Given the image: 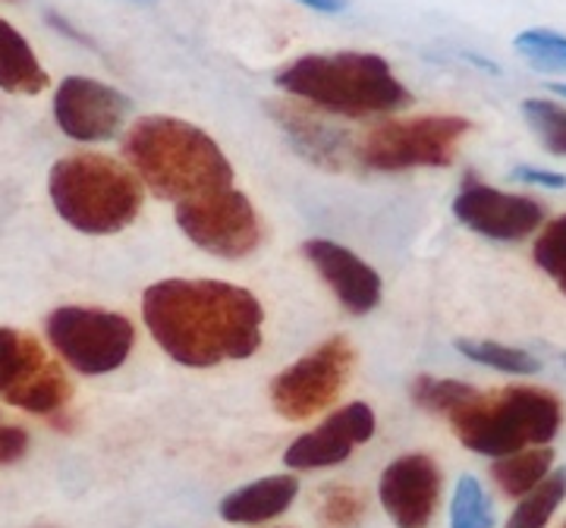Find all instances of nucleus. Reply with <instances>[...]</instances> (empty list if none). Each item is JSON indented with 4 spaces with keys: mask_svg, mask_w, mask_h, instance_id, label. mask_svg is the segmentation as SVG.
<instances>
[{
    "mask_svg": "<svg viewBox=\"0 0 566 528\" xmlns=\"http://www.w3.org/2000/svg\"><path fill=\"white\" fill-rule=\"evenodd\" d=\"M142 321L174 362L214 368L262 346L264 308L243 286L174 277L145 289Z\"/></svg>",
    "mask_w": 566,
    "mask_h": 528,
    "instance_id": "obj_1",
    "label": "nucleus"
},
{
    "mask_svg": "<svg viewBox=\"0 0 566 528\" xmlns=\"http://www.w3.org/2000/svg\"><path fill=\"white\" fill-rule=\"evenodd\" d=\"M123 155L158 199L182 202L233 183V167L205 129L177 117H142L123 139Z\"/></svg>",
    "mask_w": 566,
    "mask_h": 528,
    "instance_id": "obj_2",
    "label": "nucleus"
},
{
    "mask_svg": "<svg viewBox=\"0 0 566 528\" xmlns=\"http://www.w3.org/2000/svg\"><path fill=\"white\" fill-rule=\"evenodd\" d=\"M274 82L296 102L349 120L394 114L412 104V95L394 76L390 63L365 51L305 54L300 61L286 63Z\"/></svg>",
    "mask_w": 566,
    "mask_h": 528,
    "instance_id": "obj_3",
    "label": "nucleus"
},
{
    "mask_svg": "<svg viewBox=\"0 0 566 528\" xmlns=\"http://www.w3.org/2000/svg\"><path fill=\"white\" fill-rule=\"evenodd\" d=\"M48 192L63 221L88 236L120 233L139 218L145 202L139 177L98 151L61 158L48 173Z\"/></svg>",
    "mask_w": 566,
    "mask_h": 528,
    "instance_id": "obj_4",
    "label": "nucleus"
},
{
    "mask_svg": "<svg viewBox=\"0 0 566 528\" xmlns=\"http://www.w3.org/2000/svg\"><path fill=\"white\" fill-rule=\"evenodd\" d=\"M447 419L463 447L497 460L551 444L564 425V403L542 387H504L494 393L475 390Z\"/></svg>",
    "mask_w": 566,
    "mask_h": 528,
    "instance_id": "obj_5",
    "label": "nucleus"
},
{
    "mask_svg": "<svg viewBox=\"0 0 566 528\" xmlns=\"http://www.w3.org/2000/svg\"><path fill=\"white\" fill-rule=\"evenodd\" d=\"M472 133V123L453 114H428L378 123L356 145V161L365 170L400 173L416 167H450L457 145Z\"/></svg>",
    "mask_w": 566,
    "mask_h": 528,
    "instance_id": "obj_6",
    "label": "nucleus"
},
{
    "mask_svg": "<svg viewBox=\"0 0 566 528\" xmlns=\"http://www.w3.org/2000/svg\"><path fill=\"white\" fill-rule=\"evenodd\" d=\"M48 340L80 374H107L129 359L136 327L117 311L95 305H61L48 315Z\"/></svg>",
    "mask_w": 566,
    "mask_h": 528,
    "instance_id": "obj_7",
    "label": "nucleus"
},
{
    "mask_svg": "<svg viewBox=\"0 0 566 528\" xmlns=\"http://www.w3.org/2000/svg\"><path fill=\"white\" fill-rule=\"evenodd\" d=\"M356 368V346L331 337L271 381V406L286 422H305L337 403Z\"/></svg>",
    "mask_w": 566,
    "mask_h": 528,
    "instance_id": "obj_8",
    "label": "nucleus"
},
{
    "mask_svg": "<svg viewBox=\"0 0 566 528\" xmlns=\"http://www.w3.org/2000/svg\"><path fill=\"white\" fill-rule=\"evenodd\" d=\"M73 387L44 346L17 327H0V400L35 415H61Z\"/></svg>",
    "mask_w": 566,
    "mask_h": 528,
    "instance_id": "obj_9",
    "label": "nucleus"
},
{
    "mask_svg": "<svg viewBox=\"0 0 566 528\" xmlns=\"http://www.w3.org/2000/svg\"><path fill=\"white\" fill-rule=\"evenodd\" d=\"M177 226L192 243L218 258H245L262 243V224L252 202L233 186L177 202Z\"/></svg>",
    "mask_w": 566,
    "mask_h": 528,
    "instance_id": "obj_10",
    "label": "nucleus"
},
{
    "mask_svg": "<svg viewBox=\"0 0 566 528\" xmlns=\"http://www.w3.org/2000/svg\"><path fill=\"white\" fill-rule=\"evenodd\" d=\"M453 214L472 233L497 243H520L545 224V204L528 196H513L479 183L472 173L465 177L460 196L453 199Z\"/></svg>",
    "mask_w": 566,
    "mask_h": 528,
    "instance_id": "obj_11",
    "label": "nucleus"
},
{
    "mask_svg": "<svg viewBox=\"0 0 566 528\" xmlns=\"http://www.w3.org/2000/svg\"><path fill=\"white\" fill-rule=\"evenodd\" d=\"M129 98L88 76H66L54 95V120L76 142H104L120 133Z\"/></svg>",
    "mask_w": 566,
    "mask_h": 528,
    "instance_id": "obj_12",
    "label": "nucleus"
},
{
    "mask_svg": "<svg viewBox=\"0 0 566 528\" xmlns=\"http://www.w3.org/2000/svg\"><path fill=\"white\" fill-rule=\"evenodd\" d=\"M441 468L424 453H406L385 468L378 497L397 528H428L441 504Z\"/></svg>",
    "mask_w": 566,
    "mask_h": 528,
    "instance_id": "obj_13",
    "label": "nucleus"
},
{
    "mask_svg": "<svg viewBox=\"0 0 566 528\" xmlns=\"http://www.w3.org/2000/svg\"><path fill=\"white\" fill-rule=\"evenodd\" d=\"M371 434H375V412H371V406L349 403V406L337 409L331 419H324L315 431L296 437L283 453V463L296 468V472L340 466L359 444L371 441Z\"/></svg>",
    "mask_w": 566,
    "mask_h": 528,
    "instance_id": "obj_14",
    "label": "nucleus"
},
{
    "mask_svg": "<svg viewBox=\"0 0 566 528\" xmlns=\"http://www.w3.org/2000/svg\"><path fill=\"white\" fill-rule=\"evenodd\" d=\"M303 255L322 274L324 284L334 289V296L349 315H368L371 308H378L381 277L356 252L334 240H308L303 245Z\"/></svg>",
    "mask_w": 566,
    "mask_h": 528,
    "instance_id": "obj_15",
    "label": "nucleus"
},
{
    "mask_svg": "<svg viewBox=\"0 0 566 528\" xmlns=\"http://www.w3.org/2000/svg\"><path fill=\"white\" fill-rule=\"evenodd\" d=\"M274 120L283 129L290 145L305 161L318 163L324 170H349L356 161V145L346 129H337L315 114L312 104H268Z\"/></svg>",
    "mask_w": 566,
    "mask_h": 528,
    "instance_id": "obj_16",
    "label": "nucleus"
},
{
    "mask_svg": "<svg viewBox=\"0 0 566 528\" xmlns=\"http://www.w3.org/2000/svg\"><path fill=\"white\" fill-rule=\"evenodd\" d=\"M300 482L293 475H268L221 500V519L233 526H262L293 507Z\"/></svg>",
    "mask_w": 566,
    "mask_h": 528,
    "instance_id": "obj_17",
    "label": "nucleus"
},
{
    "mask_svg": "<svg viewBox=\"0 0 566 528\" xmlns=\"http://www.w3.org/2000/svg\"><path fill=\"white\" fill-rule=\"evenodd\" d=\"M48 82L32 44L0 17V88L10 95H41Z\"/></svg>",
    "mask_w": 566,
    "mask_h": 528,
    "instance_id": "obj_18",
    "label": "nucleus"
},
{
    "mask_svg": "<svg viewBox=\"0 0 566 528\" xmlns=\"http://www.w3.org/2000/svg\"><path fill=\"white\" fill-rule=\"evenodd\" d=\"M554 466V450L551 447H528L510 456H497L491 466V478L506 497H523L535 488Z\"/></svg>",
    "mask_w": 566,
    "mask_h": 528,
    "instance_id": "obj_19",
    "label": "nucleus"
},
{
    "mask_svg": "<svg viewBox=\"0 0 566 528\" xmlns=\"http://www.w3.org/2000/svg\"><path fill=\"white\" fill-rule=\"evenodd\" d=\"M566 497V468L547 472L545 478L520 497V507L513 509L506 528H545Z\"/></svg>",
    "mask_w": 566,
    "mask_h": 528,
    "instance_id": "obj_20",
    "label": "nucleus"
},
{
    "mask_svg": "<svg viewBox=\"0 0 566 528\" xmlns=\"http://www.w3.org/2000/svg\"><path fill=\"white\" fill-rule=\"evenodd\" d=\"M453 346L463 352L465 359L494 368V371H504V374H538L542 371V362L532 352L516 349V346L494 344V340H457Z\"/></svg>",
    "mask_w": 566,
    "mask_h": 528,
    "instance_id": "obj_21",
    "label": "nucleus"
},
{
    "mask_svg": "<svg viewBox=\"0 0 566 528\" xmlns=\"http://www.w3.org/2000/svg\"><path fill=\"white\" fill-rule=\"evenodd\" d=\"M472 393H475L472 384L453 381V378H431V374H419L409 387L412 403L424 412H438V415H450L453 409L463 406Z\"/></svg>",
    "mask_w": 566,
    "mask_h": 528,
    "instance_id": "obj_22",
    "label": "nucleus"
},
{
    "mask_svg": "<svg viewBox=\"0 0 566 528\" xmlns=\"http://www.w3.org/2000/svg\"><path fill=\"white\" fill-rule=\"evenodd\" d=\"M516 54H523L542 73H566V35L551 29H526L513 39Z\"/></svg>",
    "mask_w": 566,
    "mask_h": 528,
    "instance_id": "obj_23",
    "label": "nucleus"
},
{
    "mask_svg": "<svg viewBox=\"0 0 566 528\" xmlns=\"http://www.w3.org/2000/svg\"><path fill=\"white\" fill-rule=\"evenodd\" d=\"M450 528H494V509L475 475H463L453 490Z\"/></svg>",
    "mask_w": 566,
    "mask_h": 528,
    "instance_id": "obj_24",
    "label": "nucleus"
},
{
    "mask_svg": "<svg viewBox=\"0 0 566 528\" xmlns=\"http://www.w3.org/2000/svg\"><path fill=\"white\" fill-rule=\"evenodd\" d=\"M532 258L566 296V214L547 221L532 245Z\"/></svg>",
    "mask_w": 566,
    "mask_h": 528,
    "instance_id": "obj_25",
    "label": "nucleus"
},
{
    "mask_svg": "<svg viewBox=\"0 0 566 528\" xmlns=\"http://www.w3.org/2000/svg\"><path fill=\"white\" fill-rule=\"evenodd\" d=\"M523 117L538 133V139L551 155H564L566 158V107L545 102V98H526Z\"/></svg>",
    "mask_w": 566,
    "mask_h": 528,
    "instance_id": "obj_26",
    "label": "nucleus"
},
{
    "mask_svg": "<svg viewBox=\"0 0 566 528\" xmlns=\"http://www.w3.org/2000/svg\"><path fill=\"white\" fill-rule=\"evenodd\" d=\"M365 519V497L363 490L346 488H327L318 500V522L324 528H356Z\"/></svg>",
    "mask_w": 566,
    "mask_h": 528,
    "instance_id": "obj_27",
    "label": "nucleus"
},
{
    "mask_svg": "<svg viewBox=\"0 0 566 528\" xmlns=\"http://www.w3.org/2000/svg\"><path fill=\"white\" fill-rule=\"evenodd\" d=\"M29 450V434L20 425H0V466L17 463Z\"/></svg>",
    "mask_w": 566,
    "mask_h": 528,
    "instance_id": "obj_28",
    "label": "nucleus"
},
{
    "mask_svg": "<svg viewBox=\"0 0 566 528\" xmlns=\"http://www.w3.org/2000/svg\"><path fill=\"white\" fill-rule=\"evenodd\" d=\"M513 180L528 186H545V189H564L566 177L564 173H554V170H542V167H516L513 170Z\"/></svg>",
    "mask_w": 566,
    "mask_h": 528,
    "instance_id": "obj_29",
    "label": "nucleus"
},
{
    "mask_svg": "<svg viewBox=\"0 0 566 528\" xmlns=\"http://www.w3.org/2000/svg\"><path fill=\"white\" fill-rule=\"evenodd\" d=\"M300 3L318 10V13H340V10H346V0H300Z\"/></svg>",
    "mask_w": 566,
    "mask_h": 528,
    "instance_id": "obj_30",
    "label": "nucleus"
},
{
    "mask_svg": "<svg viewBox=\"0 0 566 528\" xmlns=\"http://www.w3.org/2000/svg\"><path fill=\"white\" fill-rule=\"evenodd\" d=\"M551 92H557L560 98H566V85H564V82H554V85H551Z\"/></svg>",
    "mask_w": 566,
    "mask_h": 528,
    "instance_id": "obj_31",
    "label": "nucleus"
},
{
    "mask_svg": "<svg viewBox=\"0 0 566 528\" xmlns=\"http://www.w3.org/2000/svg\"><path fill=\"white\" fill-rule=\"evenodd\" d=\"M560 528H566V519H564V522H560Z\"/></svg>",
    "mask_w": 566,
    "mask_h": 528,
    "instance_id": "obj_32",
    "label": "nucleus"
}]
</instances>
